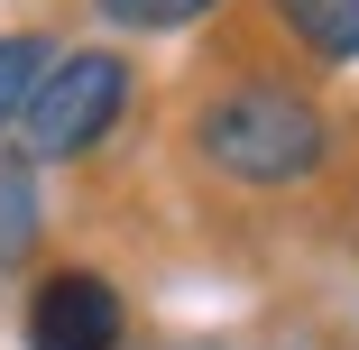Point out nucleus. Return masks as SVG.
<instances>
[{
    "label": "nucleus",
    "mask_w": 359,
    "mask_h": 350,
    "mask_svg": "<svg viewBox=\"0 0 359 350\" xmlns=\"http://www.w3.org/2000/svg\"><path fill=\"white\" fill-rule=\"evenodd\" d=\"M203 157L240 184H304L323 166V111L285 83H231L203 111Z\"/></svg>",
    "instance_id": "f257e3e1"
},
{
    "label": "nucleus",
    "mask_w": 359,
    "mask_h": 350,
    "mask_svg": "<svg viewBox=\"0 0 359 350\" xmlns=\"http://www.w3.org/2000/svg\"><path fill=\"white\" fill-rule=\"evenodd\" d=\"M120 102H129V65H120V55H65V65L37 74V93H28V111H19V138H28L37 166L83 157L93 138H111Z\"/></svg>",
    "instance_id": "f03ea898"
},
{
    "label": "nucleus",
    "mask_w": 359,
    "mask_h": 350,
    "mask_svg": "<svg viewBox=\"0 0 359 350\" xmlns=\"http://www.w3.org/2000/svg\"><path fill=\"white\" fill-rule=\"evenodd\" d=\"M28 350H120V295L83 267L46 276L28 295Z\"/></svg>",
    "instance_id": "7ed1b4c3"
},
{
    "label": "nucleus",
    "mask_w": 359,
    "mask_h": 350,
    "mask_svg": "<svg viewBox=\"0 0 359 350\" xmlns=\"http://www.w3.org/2000/svg\"><path fill=\"white\" fill-rule=\"evenodd\" d=\"M304 55L323 65H359V0H276Z\"/></svg>",
    "instance_id": "20e7f679"
},
{
    "label": "nucleus",
    "mask_w": 359,
    "mask_h": 350,
    "mask_svg": "<svg viewBox=\"0 0 359 350\" xmlns=\"http://www.w3.org/2000/svg\"><path fill=\"white\" fill-rule=\"evenodd\" d=\"M37 74H46V46H37V37H0V129L28 111Z\"/></svg>",
    "instance_id": "39448f33"
},
{
    "label": "nucleus",
    "mask_w": 359,
    "mask_h": 350,
    "mask_svg": "<svg viewBox=\"0 0 359 350\" xmlns=\"http://www.w3.org/2000/svg\"><path fill=\"white\" fill-rule=\"evenodd\" d=\"M93 10H102L111 28H184V19L212 10V0H93Z\"/></svg>",
    "instance_id": "423d86ee"
},
{
    "label": "nucleus",
    "mask_w": 359,
    "mask_h": 350,
    "mask_svg": "<svg viewBox=\"0 0 359 350\" xmlns=\"http://www.w3.org/2000/svg\"><path fill=\"white\" fill-rule=\"evenodd\" d=\"M37 240V194H28V175H0V258H19Z\"/></svg>",
    "instance_id": "0eeeda50"
}]
</instances>
